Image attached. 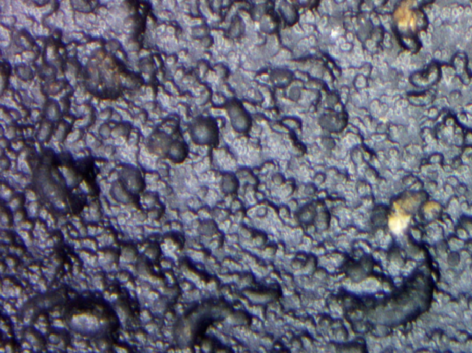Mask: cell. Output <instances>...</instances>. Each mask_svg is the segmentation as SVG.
<instances>
[{"label":"cell","mask_w":472,"mask_h":353,"mask_svg":"<svg viewBox=\"0 0 472 353\" xmlns=\"http://www.w3.org/2000/svg\"><path fill=\"white\" fill-rule=\"evenodd\" d=\"M191 137L194 142L200 145L216 143L219 138L216 124L211 118H198L191 125Z\"/></svg>","instance_id":"cell-1"},{"label":"cell","mask_w":472,"mask_h":353,"mask_svg":"<svg viewBox=\"0 0 472 353\" xmlns=\"http://www.w3.org/2000/svg\"><path fill=\"white\" fill-rule=\"evenodd\" d=\"M122 184L126 188L127 191L131 193H138L141 190L143 183L139 170L133 167L127 166L122 169L120 173Z\"/></svg>","instance_id":"cell-2"},{"label":"cell","mask_w":472,"mask_h":353,"mask_svg":"<svg viewBox=\"0 0 472 353\" xmlns=\"http://www.w3.org/2000/svg\"><path fill=\"white\" fill-rule=\"evenodd\" d=\"M171 138L163 132H156L150 137L148 147L150 151L157 155L168 154L171 144Z\"/></svg>","instance_id":"cell-3"},{"label":"cell","mask_w":472,"mask_h":353,"mask_svg":"<svg viewBox=\"0 0 472 353\" xmlns=\"http://www.w3.org/2000/svg\"><path fill=\"white\" fill-rule=\"evenodd\" d=\"M186 154H187V148L184 143L180 141H176L171 144L167 155L173 161L176 162H181L185 159Z\"/></svg>","instance_id":"cell-4"},{"label":"cell","mask_w":472,"mask_h":353,"mask_svg":"<svg viewBox=\"0 0 472 353\" xmlns=\"http://www.w3.org/2000/svg\"><path fill=\"white\" fill-rule=\"evenodd\" d=\"M229 113L232 117V124H234V126H239V130H243V127L248 125V116L237 105H234L231 108Z\"/></svg>","instance_id":"cell-5"},{"label":"cell","mask_w":472,"mask_h":353,"mask_svg":"<svg viewBox=\"0 0 472 353\" xmlns=\"http://www.w3.org/2000/svg\"><path fill=\"white\" fill-rule=\"evenodd\" d=\"M112 190H114L115 196H116L117 198H118L119 200H121V201L123 202L129 201V199H130L129 195H128L126 188H125L122 183H116V184L114 185V189H112Z\"/></svg>","instance_id":"cell-6"},{"label":"cell","mask_w":472,"mask_h":353,"mask_svg":"<svg viewBox=\"0 0 472 353\" xmlns=\"http://www.w3.org/2000/svg\"><path fill=\"white\" fill-rule=\"evenodd\" d=\"M45 115H46V117L47 119L49 121H56L59 118V116H60V112H59V108L58 106L56 103H54V102H50L47 106H46V109H45Z\"/></svg>","instance_id":"cell-7"},{"label":"cell","mask_w":472,"mask_h":353,"mask_svg":"<svg viewBox=\"0 0 472 353\" xmlns=\"http://www.w3.org/2000/svg\"><path fill=\"white\" fill-rule=\"evenodd\" d=\"M17 72H18V76L23 79L24 81H29L32 79L33 77V73H32V69L30 67H27V66H20L17 69Z\"/></svg>","instance_id":"cell-8"},{"label":"cell","mask_w":472,"mask_h":353,"mask_svg":"<svg viewBox=\"0 0 472 353\" xmlns=\"http://www.w3.org/2000/svg\"><path fill=\"white\" fill-rule=\"evenodd\" d=\"M51 130H52V127H51L50 123L46 122L44 125H42L40 131H39V135H38V138H39L41 141H44L49 137Z\"/></svg>","instance_id":"cell-9"},{"label":"cell","mask_w":472,"mask_h":353,"mask_svg":"<svg viewBox=\"0 0 472 353\" xmlns=\"http://www.w3.org/2000/svg\"><path fill=\"white\" fill-rule=\"evenodd\" d=\"M100 133H101V135H102L103 137H104V138H107V137L111 134V130H110V128H109L107 125H104L102 126V128L100 130Z\"/></svg>","instance_id":"cell-10"}]
</instances>
